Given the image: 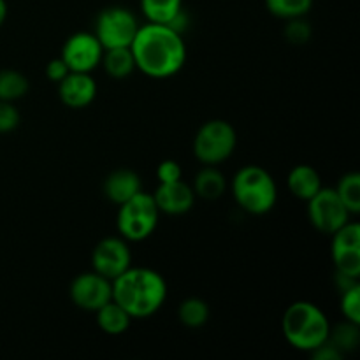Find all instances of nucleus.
Segmentation results:
<instances>
[{
  "mask_svg": "<svg viewBox=\"0 0 360 360\" xmlns=\"http://www.w3.org/2000/svg\"><path fill=\"white\" fill-rule=\"evenodd\" d=\"M232 195L250 214H266L276 206L278 186L273 176L259 165H246L232 179Z\"/></svg>",
  "mask_w": 360,
  "mask_h": 360,
  "instance_id": "obj_4",
  "label": "nucleus"
},
{
  "mask_svg": "<svg viewBox=\"0 0 360 360\" xmlns=\"http://www.w3.org/2000/svg\"><path fill=\"white\" fill-rule=\"evenodd\" d=\"M69 72H70L69 67H67V63L63 62L60 56L58 58L49 60V62L46 63L44 74L49 81H53V83H60V81H62Z\"/></svg>",
  "mask_w": 360,
  "mask_h": 360,
  "instance_id": "obj_30",
  "label": "nucleus"
},
{
  "mask_svg": "<svg viewBox=\"0 0 360 360\" xmlns=\"http://www.w3.org/2000/svg\"><path fill=\"white\" fill-rule=\"evenodd\" d=\"M151 195H153V200L160 214L164 213L171 214V217L188 213L197 199L192 186L183 181V179L172 183H158L157 190Z\"/></svg>",
  "mask_w": 360,
  "mask_h": 360,
  "instance_id": "obj_13",
  "label": "nucleus"
},
{
  "mask_svg": "<svg viewBox=\"0 0 360 360\" xmlns=\"http://www.w3.org/2000/svg\"><path fill=\"white\" fill-rule=\"evenodd\" d=\"M210 306L200 297L183 299L178 308V320L188 329H200L210 320Z\"/></svg>",
  "mask_w": 360,
  "mask_h": 360,
  "instance_id": "obj_21",
  "label": "nucleus"
},
{
  "mask_svg": "<svg viewBox=\"0 0 360 360\" xmlns=\"http://www.w3.org/2000/svg\"><path fill=\"white\" fill-rule=\"evenodd\" d=\"M136 14L127 7H105L95 20V37L104 49L129 48L139 30Z\"/></svg>",
  "mask_w": 360,
  "mask_h": 360,
  "instance_id": "obj_7",
  "label": "nucleus"
},
{
  "mask_svg": "<svg viewBox=\"0 0 360 360\" xmlns=\"http://www.w3.org/2000/svg\"><path fill=\"white\" fill-rule=\"evenodd\" d=\"M167 299V283L150 267H132L112 280V301L132 319L153 316Z\"/></svg>",
  "mask_w": 360,
  "mask_h": 360,
  "instance_id": "obj_2",
  "label": "nucleus"
},
{
  "mask_svg": "<svg viewBox=\"0 0 360 360\" xmlns=\"http://www.w3.org/2000/svg\"><path fill=\"white\" fill-rule=\"evenodd\" d=\"M58 84V97L63 105L70 109L88 108L97 97V83L88 72L70 70Z\"/></svg>",
  "mask_w": 360,
  "mask_h": 360,
  "instance_id": "obj_14",
  "label": "nucleus"
},
{
  "mask_svg": "<svg viewBox=\"0 0 360 360\" xmlns=\"http://www.w3.org/2000/svg\"><path fill=\"white\" fill-rule=\"evenodd\" d=\"M21 116L14 102L0 101V134H9L20 125Z\"/></svg>",
  "mask_w": 360,
  "mask_h": 360,
  "instance_id": "obj_28",
  "label": "nucleus"
},
{
  "mask_svg": "<svg viewBox=\"0 0 360 360\" xmlns=\"http://www.w3.org/2000/svg\"><path fill=\"white\" fill-rule=\"evenodd\" d=\"M158 218L160 211L155 204L153 195L143 190L120 206L116 229L127 241L141 243L153 234L158 225Z\"/></svg>",
  "mask_w": 360,
  "mask_h": 360,
  "instance_id": "obj_5",
  "label": "nucleus"
},
{
  "mask_svg": "<svg viewBox=\"0 0 360 360\" xmlns=\"http://www.w3.org/2000/svg\"><path fill=\"white\" fill-rule=\"evenodd\" d=\"M283 35L290 44L301 46L306 44V42L311 39L313 28L308 21L302 18H292V20H287V25L283 28Z\"/></svg>",
  "mask_w": 360,
  "mask_h": 360,
  "instance_id": "obj_26",
  "label": "nucleus"
},
{
  "mask_svg": "<svg viewBox=\"0 0 360 360\" xmlns=\"http://www.w3.org/2000/svg\"><path fill=\"white\" fill-rule=\"evenodd\" d=\"M6 18H7V4L6 0H0V27L4 25Z\"/></svg>",
  "mask_w": 360,
  "mask_h": 360,
  "instance_id": "obj_31",
  "label": "nucleus"
},
{
  "mask_svg": "<svg viewBox=\"0 0 360 360\" xmlns=\"http://www.w3.org/2000/svg\"><path fill=\"white\" fill-rule=\"evenodd\" d=\"M158 183H172L183 179V169L176 160H162L157 167Z\"/></svg>",
  "mask_w": 360,
  "mask_h": 360,
  "instance_id": "obj_29",
  "label": "nucleus"
},
{
  "mask_svg": "<svg viewBox=\"0 0 360 360\" xmlns=\"http://www.w3.org/2000/svg\"><path fill=\"white\" fill-rule=\"evenodd\" d=\"M336 193L345 204L352 217L360 213V174L359 172H347L341 176L336 185Z\"/></svg>",
  "mask_w": 360,
  "mask_h": 360,
  "instance_id": "obj_23",
  "label": "nucleus"
},
{
  "mask_svg": "<svg viewBox=\"0 0 360 360\" xmlns=\"http://www.w3.org/2000/svg\"><path fill=\"white\" fill-rule=\"evenodd\" d=\"M132 266V252L129 241L120 238H104L91 252V271L108 280H115Z\"/></svg>",
  "mask_w": 360,
  "mask_h": 360,
  "instance_id": "obj_10",
  "label": "nucleus"
},
{
  "mask_svg": "<svg viewBox=\"0 0 360 360\" xmlns=\"http://www.w3.org/2000/svg\"><path fill=\"white\" fill-rule=\"evenodd\" d=\"M281 333L292 348L311 354L329 341L330 322L316 304L309 301H295L281 316Z\"/></svg>",
  "mask_w": 360,
  "mask_h": 360,
  "instance_id": "obj_3",
  "label": "nucleus"
},
{
  "mask_svg": "<svg viewBox=\"0 0 360 360\" xmlns=\"http://www.w3.org/2000/svg\"><path fill=\"white\" fill-rule=\"evenodd\" d=\"M341 313L348 322L360 326V283L341 292Z\"/></svg>",
  "mask_w": 360,
  "mask_h": 360,
  "instance_id": "obj_27",
  "label": "nucleus"
},
{
  "mask_svg": "<svg viewBox=\"0 0 360 360\" xmlns=\"http://www.w3.org/2000/svg\"><path fill=\"white\" fill-rule=\"evenodd\" d=\"M330 255H333L336 273L345 276L357 278L360 276V225L357 221H348L340 231L333 234V245H330Z\"/></svg>",
  "mask_w": 360,
  "mask_h": 360,
  "instance_id": "obj_11",
  "label": "nucleus"
},
{
  "mask_svg": "<svg viewBox=\"0 0 360 360\" xmlns=\"http://www.w3.org/2000/svg\"><path fill=\"white\" fill-rule=\"evenodd\" d=\"M193 193L204 200H217L227 192V179L217 165H204L193 179Z\"/></svg>",
  "mask_w": 360,
  "mask_h": 360,
  "instance_id": "obj_18",
  "label": "nucleus"
},
{
  "mask_svg": "<svg viewBox=\"0 0 360 360\" xmlns=\"http://www.w3.org/2000/svg\"><path fill=\"white\" fill-rule=\"evenodd\" d=\"M359 323L348 322L345 320L343 323L336 326L333 329L330 327L329 333V341L341 352V354H347V352H354L359 347L360 333H359Z\"/></svg>",
  "mask_w": 360,
  "mask_h": 360,
  "instance_id": "obj_25",
  "label": "nucleus"
},
{
  "mask_svg": "<svg viewBox=\"0 0 360 360\" xmlns=\"http://www.w3.org/2000/svg\"><path fill=\"white\" fill-rule=\"evenodd\" d=\"M308 218L316 231L333 236L334 232L340 231L345 224L352 220V214L341 202L336 190L322 186L308 200Z\"/></svg>",
  "mask_w": 360,
  "mask_h": 360,
  "instance_id": "obj_8",
  "label": "nucleus"
},
{
  "mask_svg": "<svg viewBox=\"0 0 360 360\" xmlns=\"http://www.w3.org/2000/svg\"><path fill=\"white\" fill-rule=\"evenodd\" d=\"M287 185L292 195L308 202L322 188L323 183L322 176H320V172L315 167L308 164H299L288 172Z\"/></svg>",
  "mask_w": 360,
  "mask_h": 360,
  "instance_id": "obj_17",
  "label": "nucleus"
},
{
  "mask_svg": "<svg viewBox=\"0 0 360 360\" xmlns=\"http://www.w3.org/2000/svg\"><path fill=\"white\" fill-rule=\"evenodd\" d=\"M267 11L280 20L302 18L311 11L313 0H264Z\"/></svg>",
  "mask_w": 360,
  "mask_h": 360,
  "instance_id": "obj_24",
  "label": "nucleus"
},
{
  "mask_svg": "<svg viewBox=\"0 0 360 360\" xmlns=\"http://www.w3.org/2000/svg\"><path fill=\"white\" fill-rule=\"evenodd\" d=\"M101 65L112 79H125L136 70V60H134L130 46L129 48H111L104 49Z\"/></svg>",
  "mask_w": 360,
  "mask_h": 360,
  "instance_id": "obj_20",
  "label": "nucleus"
},
{
  "mask_svg": "<svg viewBox=\"0 0 360 360\" xmlns=\"http://www.w3.org/2000/svg\"><path fill=\"white\" fill-rule=\"evenodd\" d=\"M238 146V132L225 120H210L193 137V155L202 165H220Z\"/></svg>",
  "mask_w": 360,
  "mask_h": 360,
  "instance_id": "obj_6",
  "label": "nucleus"
},
{
  "mask_svg": "<svg viewBox=\"0 0 360 360\" xmlns=\"http://www.w3.org/2000/svg\"><path fill=\"white\" fill-rule=\"evenodd\" d=\"M70 301L84 311H97L105 302L112 301V281L95 271L77 274L69 288Z\"/></svg>",
  "mask_w": 360,
  "mask_h": 360,
  "instance_id": "obj_12",
  "label": "nucleus"
},
{
  "mask_svg": "<svg viewBox=\"0 0 360 360\" xmlns=\"http://www.w3.org/2000/svg\"><path fill=\"white\" fill-rule=\"evenodd\" d=\"M141 11L148 23L169 25L181 32L183 0H141Z\"/></svg>",
  "mask_w": 360,
  "mask_h": 360,
  "instance_id": "obj_16",
  "label": "nucleus"
},
{
  "mask_svg": "<svg viewBox=\"0 0 360 360\" xmlns=\"http://www.w3.org/2000/svg\"><path fill=\"white\" fill-rule=\"evenodd\" d=\"M97 326L108 336H122L129 330L130 323H132V316L125 311L120 304L115 301L105 302L102 308L97 311Z\"/></svg>",
  "mask_w": 360,
  "mask_h": 360,
  "instance_id": "obj_19",
  "label": "nucleus"
},
{
  "mask_svg": "<svg viewBox=\"0 0 360 360\" xmlns=\"http://www.w3.org/2000/svg\"><path fill=\"white\" fill-rule=\"evenodd\" d=\"M130 49L136 69L155 79L174 76L186 62V44L181 32L169 25L148 23L139 27Z\"/></svg>",
  "mask_w": 360,
  "mask_h": 360,
  "instance_id": "obj_1",
  "label": "nucleus"
},
{
  "mask_svg": "<svg viewBox=\"0 0 360 360\" xmlns=\"http://www.w3.org/2000/svg\"><path fill=\"white\" fill-rule=\"evenodd\" d=\"M104 48L91 32H76L62 46L60 58L72 72L91 74L102 62Z\"/></svg>",
  "mask_w": 360,
  "mask_h": 360,
  "instance_id": "obj_9",
  "label": "nucleus"
},
{
  "mask_svg": "<svg viewBox=\"0 0 360 360\" xmlns=\"http://www.w3.org/2000/svg\"><path fill=\"white\" fill-rule=\"evenodd\" d=\"M30 90L27 76L20 70L2 69L0 70V101L16 102L23 98Z\"/></svg>",
  "mask_w": 360,
  "mask_h": 360,
  "instance_id": "obj_22",
  "label": "nucleus"
},
{
  "mask_svg": "<svg viewBox=\"0 0 360 360\" xmlns=\"http://www.w3.org/2000/svg\"><path fill=\"white\" fill-rule=\"evenodd\" d=\"M102 192H104L105 199L111 200L116 206H122L123 202L143 192V181L132 169H116L105 178Z\"/></svg>",
  "mask_w": 360,
  "mask_h": 360,
  "instance_id": "obj_15",
  "label": "nucleus"
}]
</instances>
